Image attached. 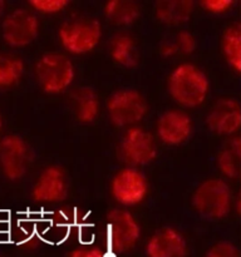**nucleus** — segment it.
Instances as JSON below:
<instances>
[{"mask_svg": "<svg viewBox=\"0 0 241 257\" xmlns=\"http://www.w3.org/2000/svg\"><path fill=\"white\" fill-rule=\"evenodd\" d=\"M145 255L146 257H187V240L178 228L163 226L147 238Z\"/></svg>", "mask_w": 241, "mask_h": 257, "instance_id": "obj_14", "label": "nucleus"}, {"mask_svg": "<svg viewBox=\"0 0 241 257\" xmlns=\"http://www.w3.org/2000/svg\"><path fill=\"white\" fill-rule=\"evenodd\" d=\"M176 44H177L178 53L182 55H191L196 50V38L188 30H178L173 37Z\"/></svg>", "mask_w": 241, "mask_h": 257, "instance_id": "obj_24", "label": "nucleus"}, {"mask_svg": "<svg viewBox=\"0 0 241 257\" xmlns=\"http://www.w3.org/2000/svg\"><path fill=\"white\" fill-rule=\"evenodd\" d=\"M221 50L227 64L241 73V24H232L223 32Z\"/></svg>", "mask_w": 241, "mask_h": 257, "instance_id": "obj_21", "label": "nucleus"}, {"mask_svg": "<svg viewBox=\"0 0 241 257\" xmlns=\"http://www.w3.org/2000/svg\"><path fill=\"white\" fill-rule=\"evenodd\" d=\"M105 113L113 125L127 128L140 125L148 113V102L145 95L135 88H120L108 95Z\"/></svg>", "mask_w": 241, "mask_h": 257, "instance_id": "obj_4", "label": "nucleus"}, {"mask_svg": "<svg viewBox=\"0 0 241 257\" xmlns=\"http://www.w3.org/2000/svg\"><path fill=\"white\" fill-rule=\"evenodd\" d=\"M142 237L140 221L127 208H113L107 213L108 255H126L137 247Z\"/></svg>", "mask_w": 241, "mask_h": 257, "instance_id": "obj_5", "label": "nucleus"}, {"mask_svg": "<svg viewBox=\"0 0 241 257\" xmlns=\"http://www.w3.org/2000/svg\"><path fill=\"white\" fill-rule=\"evenodd\" d=\"M155 137L157 142L170 147L182 146L192 137L193 119L182 108H170L161 113L155 123Z\"/></svg>", "mask_w": 241, "mask_h": 257, "instance_id": "obj_10", "label": "nucleus"}, {"mask_svg": "<svg viewBox=\"0 0 241 257\" xmlns=\"http://www.w3.org/2000/svg\"><path fill=\"white\" fill-rule=\"evenodd\" d=\"M240 180H241V176H240ZM240 210H241V200H240Z\"/></svg>", "mask_w": 241, "mask_h": 257, "instance_id": "obj_31", "label": "nucleus"}, {"mask_svg": "<svg viewBox=\"0 0 241 257\" xmlns=\"http://www.w3.org/2000/svg\"><path fill=\"white\" fill-rule=\"evenodd\" d=\"M208 131L218 136L232 137L241 131V105L233 98H220L206 114Z\"/></svg>", "mask_w": 241, "mask_h": 257, "instance_id": "obj_13", "label": "nucleus"}, {"mask_svg": "<svg viewBox=\"0 0 241 257\" xmlns=\"http://www.w3.org/2000/svg\"><path fill=\"white\" fill-rule=\"evenodd\" d=\"M34 77L44 93L52 95L62 94L68 92L74 83V63L64 53H45L35 63Z\"/></svg>", "mask_w": 241, "mask_h": 257, "instance_id": "obj_3", "label": "nucleus"}, {"mask_svg": "<svg viewBox=\"0 0 241 257\" xmlns=\"http://www.w3.org/2000/svg\"><path fill=\"white\" fill-rule=\"evenodd\" d=\"M0 257H2V256H0Z\"/></svg>", "mask_w": 241, "mask_h": 257, "instance_id": "obj_33", "label": "nucleus"}, {"mask_svg": "<svg viewBox=\"0 0 241 257\" xmlns=\"http://www.w3.org/2000/svg\"><path fill=\"white\" fill-rule=\"evenodd\" d=\"M158 142L155 135L142 125L123 131L117 145V156L125 166L141 168L157 158Z\"/></svg>", "mask_w": 241, "mask_h": 257, "instance_id": "obj_7", "label": "nucleus"}, {"mask_svg": "<svg viewBox=\"0 0 241 257\" xmlns=\"http://www.w3.org/2000/svg\"><path fill=\"white\" fill-rule=\"evenodd\" d=\"M205 257H241L240 251L228 241H220L211 246Z\"/></svg>", "mask_w": 241, "mask_h": 257, "instance_id": "obj_25", "label": "nucleus"}, {"mask_svg": "<svg viewBox=\"0 0 241 257\" xmlns=\"http://www.w3.org/2000/svg\"><path fill=\"white\" fill-rule=\"evenodd\" d=\"M232 193L228 183L218 177L198 183L191 197L193 210L206 220H221L231 210Z\"/></svg>", "mask_w": 241, "mask_h": 257, "instance_id": "obj_6", "label": "nucleus"}, {"mask_svg": "<svg viewBox=\"0 0 241 257\" xmlns=\"http://www.w3.org/2000/svg\"><path fill=\"white\" fill-rule=\"evenodd\" d=\"M108 53L110 59L120 67L135 68L140 63L137 40L128 32H117L110 37Z\"/></svg>", "mask_w": 241, "mask_h": 257, "instance_id": "obj_16", "label": "nucleus"}, {"mask_svg": "<svg viewBox=\"0 0 241 257\" xmlns=\"http://www.w3.org/2000/svg\"><path fill=\"white\" fill-rule=\"evenodd\" d=\"M24 70L25 64L22 58L10 53H0V90L19 84Z\"/></svg>", "mask_w": 241, "mask_h": 257, "instance_id": "obj_20", "label": "nucleus"}, {"mask_svg": "<svg viewBox=\"0 0 241 257\" xmlns=\"http://www.w3.org/2000/svg\"><path fill=\"white\" fill-rule=\"evenodd\" d=\"M57 35L67 54L85 55L99 45L103 37L102 24L94 17L74 14L59 25Z\"/></svg>", "mask_w": 241, "mask_h": 257, "instance_id": "obj_2", "label": "nucleus"}, {"mask_svg": "<svg viewBox=\"0 0 241 257\" xmlns=\"http://www.w3.org/2000/svg\"><path fill=\"white\" fill-rule=\"evenodd\" d=\"M34 161V151L18 135L0 138V171L8 181H19L28 173Z\"/></svg>", "mask_w": 241, "mask_h": 257, "instance_id": "obj_9", "label": "nucleus"}, {"mask_svg": "<svg viewBox=\"0 0 241 257\" xmlns=\"http://www.w3.org/2000/svg\"><path fill=\"white\" fill-rule=\"evenodd\" d=\"M105 19L118 27H130L141 17V5L135 0H108L103 7Z\"/></svg>", "mask_w": 241, "mask_h": 257, "instance_id": "obj_18", "label": "nucleus"}, {"mask_svg": "<svg viewBox=\"0 0 241 257\" xmlns=\"http://www.w3.org/2000/svg\"><path fill=\"white\" fill-rule=\"evenodd\" d=\"M150 193V181L141 168H119L109 181V195L120 208L140 206Z\"/></svg>", "mask_w": 241, "mask_h": 257, "instance_id": "obj_8", "label": "nucleus"}, {"mask_svg": "<svg viewBox=\"0 0 241 257\" xmlns=\"http://www.w3.org/2000/svg\"><path fill=\"white\" fill-rule=\"evenodd\" d=\"M69 0H29L28 5L34 13L44 15H55L69 7Z\"/></svg>", "mask_w": 241, "mask_h": 257, "instance_id": "obj_23", "label": "nucleus"}, {"mask_svg": "<svg viewBox=\"0 0 241 257\" xmlns=\"http://www.w3.org/2000/svg\"><path fill=\"white\" fill-rule=\"evenodd\" d=\"M69 182L67 172L58 165H49L42 170L35 180L30 197L35 203H59L68 197Z\"/></svg>", "mask_w": 241, "mask_h": 257, "instance_id": "obj_12", "label": "nucleus"}, {"mask_svg": "<svg viewBox=\"0 0 241 257\" xmlns=\"http://www.w3.org/2000/svg\"><path fill=\"white\" fill-rule=\"evenodd\" d=\"M166 88L178 108L193 109L207 99L210 79L202 68L191 62H182L176 64L168 73Z\"/></svg>", "mask_w": 241, "mask_h": 257, "instance_id": "obj_1", "label": "nucleus"}, {"mask_svg": "<svg viewBox=\"0 0 241 257\" xmlns=\"http://www.w3.org/2000/svg\"><path fill=\"white\" fill-rule=\"evenodd\" d=\"M195 10L192 0H158L155 3V17L160 23L171 27L185 24Z\"/></svg>", "mask_w": 241, "mask_h": 257, "instance_id": "obj_17", "label": "nucleus"}, {"mask_svg": "<svg viewBox=\"0 0 241 257\" xmlns=\"http://www.w3.org/2000/svg\"><path fill=\"white\" fill-rule=\"evenodd\" d=\"M160 54L163 58H173L175 55L180 54L177 44L173 38H167L160 43Z\"/></svg>", "mask_w": 241, "mask_h": 257, "instance_id": "obj_28", "label": "nucleus"}, {"mask_svg": "<svg viewBox=\"0 0 241 257\" xmlns=\"http://www.w3.org/2000/svg\"><path fill=\"white\" fill-rule=\"evenodd\" d=\"M5 7H7V3H5L4 0H0V18L3 17V14H4Z\"/></svg>", "mask_w": 241, "mask_h": 257, "instance_id": "obj_29", "label": "nucleus"}, {"mask_svg": "<svg viewBox=\"0 0 241 257\" xmlns=\"http://www.w3.org/2000/svg\"><path fill=\"white\" fill-rule=\"evenodd\" d=\"M238 137H240V141H241V133H240V136H238Z\"/></svg>", "mask_w": 241, "mask_h": 257, "instance_id": "obj_32", "label": "nucleus"}, {"mask_svg": "<svg viewBox=\"0 0 241 257\" xmlns=\"http://www.w3.org/2000/svg\"><path fill=\"white\" fill-rule=\"evenodd\" d=\"M2 130H3V115L2 113H0V133H2Z\"/></svg>", "mask_w": 241, "mask_h": 257, "instance_id": "obj_30", "label": "nucleus"}, {"mask_svg": "<svg viewBox=\"0 0 241 257\" xmlns=\"http://www.w3.org/2000/svg\"><path fill=\"white\" fill-rule=\"evenodd\" d=\"M108 252H105L102 247L97 245H79L69 251L67 257H107Z\"/></svg>", "mask_w": 241, "mask_h": 257, "instance_id": "obj_26", "label": "nucleus"}, {"mask_svg": "<svg viewBox=\"0 0 241 257\" xmlns=\"http://www.w3.org/2000/svg\"><path fill=\"white\" fill-rule=\"evenodd\" d=\"M233 5L232 0H202L200 7L211 14H222Z\"/></svg>", "mask_w": 241, "mask_h": 257, "instance_id": "obj_27", "label": "nucleus"}, {"mask_svg": "<svg viewBox=\"0 0 241 257\" xmlns=\"http://www.w3.org/2000/svg\"><path fill=\"white\" fill-rule=\"evenodd\" d=\"M40 23L33 10L17 8L2 23V37L12 48H24L32 44L39 35Z\"/></svg>", "mask_w": 241, "mask_h": 257, "instance_id": "obj_11", "label": "nucleus"}, {"mask_svg": "<svg viewBox=\"0 0 241 257\" xmlns=\"http://www.w3.org/2000/svg\"><path fill=\"white\" fill-rule=\"evenodd\" d=\"M69 107L78 122L92 124L99 115L100 100L93 88L83 85L69 93Z\"/></svg>", "mask_w": 241, "mask_h": 257, "instance_id": "obj_15", "label": "nucleus"}, {"mask_svg": "<svg viewBox=\"0 0 241 257\" xmlns=\"http://www.w3.org/2000/svg\"><path fill=\"white\" fill-rule=\"evenodd\" d=\"M217 168L225 177L237 178L241 176V141L232 136L221 146L216 158Z\"/></svg>", "mask_w": 241, "mask_h": 257, "instance_id": "obj_19", "label": "nucleus"}, {"mask_svg": "<svg viewBox=\"0 0 241 257\" xmlns=\"http://www.w3.org/2000/svg\"><path fill=\"white\" fill-rule=\"evenodd\" d=\"M12 240L18 247L25 251H34L42 243L37 226L30 221L19 220L12 227Z\"/></svg>", "mask_w": 241, "mask_h": 257, "instance_id": "obj_22", "label": "nucleus"}]
</instances>
